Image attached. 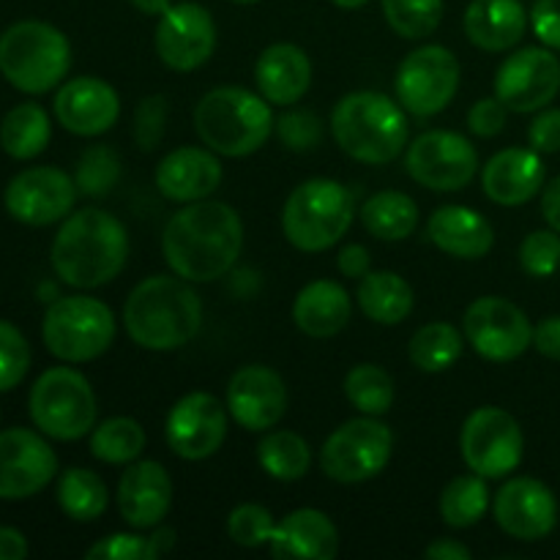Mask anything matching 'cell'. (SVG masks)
Wrapping results in <instances>:
<instances>
[{"instance_id":"40","label":"cell","mask_w":560,"mask_h":560,"mask_svg":"<svg viewBox=\"0 0 560 560\" xmlns=\"http://www.w3.org/2000/svg\"><path fill=\"white\" fill-rule=\"evenodd\" d=\"M383 16L402 38H427L443 20V0H381Z\"/></svg>"},{"instance_id":"37","label":"cell","mask_w":560,"mask_h":560,"mask_svg":"<svg viewBox=\"0 0 560 560\" xmlns=\"http://www.w3.org/2000/svg\"><path fill=\"white\" fill-rule=\"evenodd\" d=\"M490 509V490L485 476H457L441 492V517L448 528H474Z\"/></svg>"},{"instance_id":"23","label":"cell","mask_w":560,"mask_h":560,"mask_svg":"<svg viewBox=\"0 0 560 560\" xmlns=\"http://www.w3.org/2000/svg\"><path fill=\"white\" fill-rule=\"evenodd\" d=\"M173 506V481L156 459L129 463L118 481L120 517L131 528H156Z\"/></svg>"},{"instance_id":"42","label":"cell","mask_w":560,"mask_h":560,"mask_svg":"<svg viewBox=\"0 0 560 560\" xmlns=\"http://www.w3.org/2000/svg\"><path fill=\"white\" fill-rule=\"evenodd\" d=\"M273 528H277L273 514L266 506H257V503L235 506L228 517L230 539L238 547H246V550H257V547L268 545L273 536Z\"/></svg>"},{"instance_id":"30","label":"cell","mask_w":560,"mask_h":560,"mask_svg":"<svg viewBox=\"0 0 560 560\" xmlns=\"http://www.w3.org/2000/svg\"><path fill=\"white\" fill-rule=\"evenodd\" d=\"M350 315H353V304H350L348 290L331 279H317L295 295V328L312 339L337 337L350 323Z\"/></svg>"},{"instance_id":"7","label":"cell","mask_w":560,"mask_h":560,"mask_svg":"<svg viewBox=\"0 0 560 560\" xmlns=\"http://www.w3.org/2000/svg\"><path fill=\"white\" fill-rule=\"evenodd\" d=\"M353 224V195L339 180L312 178L290 191L282 230L301 252H326Z\"/></svg>"},{"instance_id":"56","label":"cell","mask_w":560,"mask_h":560,"mask_svg":"<svg viewBox=\"0 0 560 560\" xmlns=\"http://www.w3.org/2000/svg\"><path fill=\"white\" fill-rule=\"evenodd\" d=\"M131 5H135L140 14H148V16H162L164 11L173 5V0H129Z\"/></svg>"},{"instance_id":"24","label":"cell","mask_w":560,"mask_h":560,"mask_svg":"<svg viewBox=\"0 0 560 560\" xmlns=\"http://www.w3.org/2000/svg\"><path fill=\"white\" fill-rule=\"evenodd\" d=\"M222 184V164L211 148H175L159 162L156 189L173 202L208 200Z\"/></svg>"},{"instance_id":"35","label":"cell","mask_w":560,"mask_h":560,"mask_svg":"<svg viewBox=\"0 0 560 560\" xmlns=\"http://www.w3.org/2000/svg\"><path fill=\"white\" fill-rule=\"evenodd\" d=\"M109 501L102 476L88 468H69L58 481V503L66 517L77 523H93L104 514Z\"/></svg>"},{"instance_id":"36","label":"cell","mask_w":560,"mask_h":560,"mask_svg":"<svg viewBox=\"0 0 560 560\" xmlns=\"http://www.w3.org/2000/svg\"><path fill=\"white\" fill-rule=\"evenodd\" d=\"M408 355L421 372H446L463 355V334L452 323H427L410 339Z\"/></svg>"},{"instance_id":"18","label":"cell","mask_w":560,"mask_h":560,"mask_svg":"<svg viewBox=\"0 0 560 560\" xmlns=\"http://www.w3.org/2000/svg\"><path fill=\"white\" fill-rule=\"evenodd\" d=\"M164 435L180 459L200 463L222 448L228 438V410L213 394H186L170 408Z\"/></svg>"},{"instance_id":"55","label":"cell","mask_w":560,"mask_h":560,"mask_svg":"<svg viewBox=\"0 0 560 560\" xmlns=\"http://www.w3.org/2000/svg\"><path fill=\"white\" fill-rule=\"evenodd\" d=\"M27 556V541L20 530L0 528V560H22Z\"/></svg>"},{"instance_id":"26","label":"cell","mask_w":560,"mask_h":560,"mask_svg":"<svg viewBox=\"0 0 560 560\" xmlns=\"http://www.w3.org/2000/svg\"><path fill=\"white\" fill-rule=\"evenodd\" d=\"M273 558L301 560H331L339 552L337 525L317 509H295L273 528L271 541Z\"/></svg>"},{"instance_id":"59","label":"cell","mask_w":560,"mask_h":560,"mask_svg":"<svg viewBox=\"0 0 560 560\" xmlns=\"http://www.w3.org/2000/svg\"><path fill=\"white\" fill-rule=\"evenodd\" d=\"M233 3H241V5H252V3H260V0H233Z\"/></svg>"},{"instance_id":"58","label":"cell","mask_w":560,"mask_h":560,"mask_svg":"<svg viewBox=\"0 0 560 560\" xmlns=\"http://www.w3.org/2000/svg\"><path fill=\"white\" fill-rule=\"evenodd\" d=\"M366 3H370V0H334V5H339V9H348V11L364 9Z\"/></svg>"},{"instance_id":"22","label":"cell","mask_w":560,"mask_h":560,"mask_svg":"<svg viewBox=\"0 0 560 560\" xmlns=\"http://www.w3.org/2000/svg\"><path fill=\"white\" fill-rule=\"evenodd\" d=\"M120 98L98 77L69 80L55 96V118L77 137H98L118 124Z\"/></svg>"},{"instance_id":"1","label":"cell","mask_w":560,"mask_h":560,"mask_svg":"<svg viewBox=\"0 0 560 560\" xmlns=\"http://www.w3.org/2000/svg\"><path fill=\"white\" fill-rule=\"evenodd\" d=\"M244 224L238 211L219 200H197L173 213L162 235V252L173 273L186 282H213L238 262Z\"/></svg>"},{"instance_id":"27","label":"cell","mask_w":560,"mask_h":560,"mask_svg":"<svg viewBox=\"0 0 560 560\" xmlns=\"http://www.w3.org/2000/svg\"><path fill=\"white\" fill-rule=\"evenodd\" d=\"M255 82L266 102L279 107L301 102L312 85L310 55L295 44H271L257 58Z\"/></svg>"},{"instance_id":"48","label":"cell","mask_w":560,"mask_h":560,"mask_svg":"<svg viewBox=\"0 0 560 560\" xmlns=\"http://www.w3.org/2000/svg\"><path fill=\"white\" fill-rule=\"evenodd\" d=\"M503 126H506V107H503V102L498 96L479 98V102L470 107L468 129L474 131L476 137L490 140V137L501 135Z\"/></svg>"},{"instance_id":"21","label":"cell","mask_w":560,"mask_h":560,"mask_svg":"<svg viewBox=\"0 0 560 560\" xmlns=\"http://www.w3.org/2000/svg\"><path fill=\"white\" fill-rule=\"evenodd\" d=\"M492 512L503 534L520 541L545 539L558 523V501L552 490L528 476L506 481L495 495Z\"/></svg>"},{"instance_id":"12","label":"cell","mask_w":560,"mask_h":560,"mask_svg":"<svg viewBox=\"0 0 560 560\" xmlns=\"http://www.w3.org/2000/svg\"><path fill=\"white\" fill-rule=\"evenodd\" d=\"M459 448L470 474L485 479H503L523 463L525 438L517 419L501 408L474 410L459 432Z\"/></svg>"},{"instance_id":"28","label":"cell","mask_w":560,"mask_h":560,"mask_svg":"<svg viewBox=\"0 0 560 560\" xmlns=\"http://www.w3.org/2000/svg\"><path fill=\"white\" fill-rule=\"evenodd\" d=\"M427 233L438 249L459 260H481L495 246L492 224L468 206L438 208L430 217Z\"/></svg>"},{"instance_id":"17","label":"cell","mask_w":560,"mask_h":560,"mask_svg":"<svg viewBox=\"0 0 560 560\" xmlns=\"http://www.w3.org/2000/svg\"><path fill=\"white\" fill-rule=\"evenodd\" d=\"M217 49V22L200 3H173L156 25V55L173 71H195Z\"/></svg>"},{"instance_id":"10","label":"cell","mask_w":560,"mask_h":560,"mask_svg":"<svg viewBox=\"0 0 560 560\" xmlns=\"http://www.w3.org/2000/svg\"><path fill=\"white\" fill-rule=\"evenodd\" d=\"M394 452V435L377 416L350 419L326 438L320 468L339 485H361L383 474Z\"/></svg>"},{"instance_id":"54","label":"cell","mask_w":560,"mask_h":560,"mask_svg":"<svg viewBox=\"0 0 560 560\" xmlns=\"http://www.w3.org/2000/svg\"><path fill=\"white\" fill-rule=\"evenodd\" d=\"M430 560H470V550L457 539H438L424 550Z\"/></svg>"},{"instance_id":"14","label":"cell","mask_w":560,"mask_h":560,"mask_svg":"<svg viewBox=\"0 0 560 560\" xmlns=\"http://www.w3.org/2000/svg\"><path fill=\"white\" fill-rule=\"evenodd\" d=\"M463 331L470 348L487 361L506 364L534 345L528 315L501 295H485L465 310Z\"/></svg>"},{"instance_id":"31","label":"cell","mask_w":560,"mask_h":560,"mask_svg":"<svg viewBox=\"0 0 560 560\" xmlns=\"http://www.w3.org/2000/svg\"><path fill=\"white\" fill-rule=\"evenodd\" d=\"M361 312L377 326H399L413 312V288L394 271H370L359 282Z\"/></svg>"},{"instance_id":"49","label":"cell","mask_w":560,"mask_h":560,"mask_svg":"<svg viewBox=\"0 0 560 560\" xmlns=\"http://www.w3.org/2000/svg\"><path fill=\"white\" fill-rule=\"evenodd\" d=\"M530 25L545 47L560 49V0H536L530 9Z\"/></svg>"},{"instance_id":"9","label":"cell","mask_w":560,"mask_h":560,"mask_svg":"<svg viewBox=\"0 0 560 560\" xmlns=\"http://www.w3.org/2000/svg\"><path fill=\"white\" fill-rule=\"evenodd\" d=\"M31 419L55 441H80L96 427V394L85 375L71 366H52L31 388Z\"/></svg>"},{"instance_id":"5","label":"cell","mask_w":560,"mask_h":560,"mask_svg":"<svg viewBox=\"0 0 560 560\" xmlns=\"http://www.w3.org/2000/svg\"><path fill=\"white\" fill-rule=\"evenodd\" d=\"M273 126L277 120L266 98L246 88H213L195 107L197 137L219 156L241 159L260 151Z\"/></svg>"},{"instance_id":"43","label":"cell","mask_w":560,"mask_h":560,"mask_svg":"<svg viewBox=\"0 0 560 560\" xmlns=\"http://www.w3.org/2000/svg\"><path fill=\"white\" fill-rule=\"evenodd\" d=\"M31 370V345L11 323L0 320V392L20 386Z\"/></svg>"},{"instance_id":"41","label":"cell","mask_w":560,"mask_h":560,"mask_svg":"<svg viewBox=\"0 0 560 560\" xmlns=\"http://www.w3.org/2000/svg\"><path fill=\"white\" fill-rule=\"evenodd\" d=\"M120 178V159L113 148L93 145L88 148L77 164V189L88 197H104L113 191Z\"/></svg>"},{"instance_id":"51","label":"cell","mask_w":560,"mask_h":560,"mask_svg":"<svg viewBox=\"0 0 560 560\" xmlns=\"http://www.w3.org/2000/svg\"><path fill=\"white\" fill-rule=\"evenodd\" d=\"M534 348L539 350L545 359L560 361V315L545 317V320L534 328Z\"/></svg>"},{"instance_id":"34","label":"cell","mask_w":560,"mask_h":560,"mask_svg":"<svg viewBox=\"0 0 560 560\" xmlns=\"http://www.w3.org/2000/svg\"><path fill=\"white\" fill-rule=\"evenodd\" d=\"M262 470L277 481H299L310 474L312 448L299 432L268 430L257 446Z\"/></svg>"},{"instance_id":"2","label":"cell","mask_w":560,"mask_h":560,"mask_svg":"<svg viewBox=\"0 0 560 560\" xmlns=\"http://www.w3.org/2000/svg\"><path fill=\"white\" fill-rule=\"evenodd\" d=\"M129 257V233L124 222L102 208L69 213L52 241L55 273L77 290H93L113 282Z\"/></svg>"},{"instance_id":"19","label":"cell","mask_w":560,"mask_h":560,"mask_svg":"<svg viewBox=\"0 0 560 560\" xmlns=\"http://www.w3.org/2000/svg\"><path fill=\"white\" fill-rule=\"evenodd\" d=\"M58 474V457L42 435L31 430L0 432V498L25 501L42 492Z\"/></svg>"},{"instance_id":"33","label":"cell","mask_w":560,"mask_h":560,"mask_svg":"<svg viewBox=\"0 0 560 560\" xmlns=\"http://www.w3.org/2000/svg\"><path fill=\"white\" fill-rule=\"evenodd\" d=\"M49 137H52L49 115L33 102L16 104L0 124V145L14 159L38 156L49 145Z\"/></svg>"},{"instance_id":"52","label":"cell","mask_w":560,"mask_h":560,"mask_svg":"<svg viewBox=\"0 0 560 560\" xmlns=\"http://www.w3.org/2000/svg\"><path fill=\"white\" fill-rule=\"evenodd\" d=\"M337 266H339V271H342V277L361 279V277H366V273H370L372 257H370V252H366L361 244H348L342 252H339Z\"/></svg>"},{"instance_id":"38","label":"cell","mask_w":560,"mask_h":560,"mask_svg":"<svg viewBox=\"0 0 560 560\" xmlns=\"http://www.w3.org/2000/svg\"><path fill=\"white\" fill-rule=\"evenodd\" d=\"M145 448V430L129 416L102 421L91 435V454L107 465H129Z\"/></svg>"},{"instance_id":"29","label":"cell","mask_w":560,"mask_h":560,"mask_svg":"<svg viewBox=\"0 0 560 560\" xmlns=\"http://www.w3.org/2000/svg\"><path fill=\"white\" fill-rule=\"evenodd\" d=\"M528 14L520 0H474L465 11V36L485 52H506L523 42Z\"/></svg>"},{"instance_id":"4","label":"cell","mask_w":560,"mask_h":560,"mask_svg":"<svg viewBox=\"0 0 560 560\" xmlns=\"http://www.w3.org/2000/svg\"><path fill=\"white\" fill-rule=\"evenodd\" d=\"M331 135L355 162L388 164L408 148V115L386 93L355 91L334 107Z\"/></svg>"},{"instance_id":"53","label":"cell","mask_w":560,"mask_h":560,"mask_svg":"<svg viewBox=\"0 0 560 560\" xmlns=\"http://www.w3.org/2000/svg\"><path fill=\"white\" fill-rule=\"evenodd\" d=\"M541 217H545V222L552 230L560 233V175L545 186V195H541Z\"/></svg>"},{"instance_id":"45","label":"cell","mask_w":560,"mask_h":560,"mask_svg":"<svg viewBox=\"0 0 560 560\" xmlns=\"http://www.w3.org/2000/svg\"><path fill=\"white\" fill-rule=\"evenodd\" d=\"M277 135L290 151H315L323 140V120L312 109H290L277 120Z\"/></svg>"},{"instance_id":"57","label":"cell","mask_w":560,"mask_h":560,"mask_svg":"<svg viewBox=\"0 0 560 560\" xmlns=\"http://www.w3.org/2000/svg\"><path fill=\"white\" fill-rule=\"evenodd\" d=\"M151 541H153V550H156V556H164V552L173 550L175 547V530L173 528L153 530Z\"/></svg>"},{"instance_id":"46","label":"cell","mask_w":560,"mask_h":560,"mask_svg":"<svg viewBox=\"0 0 560 560\" xmlns=\"http://www.w3.org/2000/svg\"><path fill=\"white\" fill-rule=\"evenodd\" d=\"M88 560H153L159 558L153 550L151 536L140 534H113L107 539H98L85 552Z\"/></svg>"},{"instance_id":"39","label":"cell","mask_w":560,"mask_h":560,"mask_svg":"<svg viewBox=\"0 0 560 560\" xmlns=\"http://www.w3.org/2000/svg\"><path fill=\"white\" fill-rule=\"evenodd\" d=\"M345 397L359 413L383 416L394 405V377L377 364H355L345 377Z\"/></svg>"},{"instance_id":"11","label":"cell","mask_w":560,"mask_h":560,"mask_svg":"<svg viewBox=\"0 0 560 560\" xmlns=\"http://www.w3.org/2000/svg\"><path fill=\"white\" fill-rule=\"evenodd\" d=\"M397 102L416 118H432L454 102L459 91L457 55L441 44H424L405 55L397 69Z\"/></svg>"},{"instance_id":"15","label":"cell","mask_w":560,"mask_h":560,"mask_svg":"<svg viewBox=\"0 0 560 560\" xmlns=\"http://www.w3.org/2000/svg\"><path fill=\"white\" fill-rule=\"evenodd\" d=\"M77 180L58 167H31L5 186V211L22 224L47 228L71 213L77 202Z\"/></svg>"},{"instance_id":"47","label":"cell","mask_w":560,"mask_h":560,"mask_svg":"<svg viewBox=\"0 0 560 560\" xmlns=\"http://www.w3.org/2000/svg\"><path fill=\"white\" fill-rule=\"evenodd\" d=\"M164 124H167V98L148 96L137 104L135 113V140L140 151H153L164 137Z\"/></svg>"},{"instance_id":"25","label":"cell","mask_w":560,"mask_h":560,"mask_svg":"<svg viewBox=\"0 0 560 560\" xmlns=\"http://www.w3.org/2000/svg\"><path fill=\"white\" fill-rule=\"evenodd\" d=\"M481 186L498 206H523L545 186V162L534 148H506L485 164Z\"/></svg>"},{"instance_id":"44","label":"cell","mask_w":560,"mask_h":560,"mask_svg":"<svg viewBox=\"0 0 560 560\" xmlns=\"http://www.w3.org/2000/svg\"><path fill=\"white\" fill-rule=\"evenodd\" d=\"M520 266L536 279H547L560 268V235L558 230H536L525 235L520 246Z\"/></svg>"},{"instance_id":"20","label":"cell","mask_w":560,"mask_h":560,"mask_svg":"<svg viewBox=\"0 0 560 560\" xmlns=\"http://www.w3.org/2000/svg\"><path fill=\"white\" fill-rule=\"evenodd\" d=\"M228 410L246 432H268L288 410V388L271 366H241L228 383Z\"/></svg>"},{"instance_id":"50","label":"cell","mask_w":560,"mask_h":560,"mask_svg":"<svg viewBox=\"0 0 560 560\" xmlns=\"http://www.w3.org/2000/svg\"><path fill=\"white\" fill-rule=\"evenodd\" d=\"M530 148L539 153H558L560 151V109H545L534 118L528 129Z\"/></svg>"},{"instance_id":"13","label":"cell","mask_w":560,"mask_h":560,"mask_svg":"<svg viewBox=\"0 0 560 560\" xmlns=\"http://www.w3.org/2000/svg\"><path fill=\"white\" fill-rule=\"evenodd\" d=\"M405 170L424 189L459 191L479 173V153L474 142L457 131H424L408 145Z\"/></svg>"},{"instance_id":"8","label":"cell","mask_w":560,"mask_h":560,"mask_svg":"<svg viewBox=\"0 0 560 560\" xmlns=\"http://www.w3.org/2000/svg\"><path fill=\"white\" fill-rule=\"evenodd\" d=\"M49 353L69 364H82L107 353L115 342V315L91 295H66L52 301L42 323Z\"/></svg>"},{"instance_id":"6","label":"cell","mask_w":560,"mask_h":560,"mask_svg":"<svg viewBox=\"0 0 560 560\" xmlns=\"http://www.w3.org/2000/svg\"><path fill=\"white\" fill-rule=\"evenodd\" d=\"M69 38L49 22L25 20L0 36V71L22 93H47L69 74Z\"/></svg>"},{"instance_id":"3","label":"cell","mask_w":560,"mask_h":560,"mask_svg":"<svg viewBox=\"0 0 560 560\" xmlns=\"http://www.w3.org/2000/svg\"><path fill=\"white\" fill-rule=\"evenodd\" d=\"M124 326L131 342L142 350H178L197 337L202 326V301L186 279L148 277L124 304Z\"/></svg>"},{"instance_id":"32","label":"cell","mask_w":560,"mask_h":560,"mask_svg":"<svg viewBox=\"0 0 560 560\" xmlns=\"http://www.w3.org/2000/svg\"><path fill=\"white\" fill-rule=\"evenodd\" d=\"M361 222L381 241H405L419 224V206L402 191H377L361 206Z\"/></svg>"},{"instance_id":"16","label":"cell","mask_w":560,"mask_h":560,"mask_svg":"<svg viewBox=\"0 0 560 560\" xmlns=\"http://www.w3.org/2000/svg\"><path fill=\"white\" fill-rule=\"evenodd\" d=\"M560 91V60L545 47L509 55L495 74V96L512 113H539Z\"/></svg>"}]
</instances>
